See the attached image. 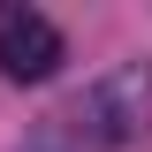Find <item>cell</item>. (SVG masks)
Returning a JSON list of instances; mask_svg holds the SVG:
<instances>
[{
    "label": "cell",
    "mask_w": 152,
    "mask_h": 152,
    "mask_svg": "<svg viewBox=\"0 0 152 152\" xmlns=\"http://www.w3.org/2000/svg\"><path fill=\"white\" fill-rule=\"evenodd\" d=\"M61 61H69V46H61V31L38 8H8L0 15V76L8 84H46Z\"/></svg>",
    "instance_id": "obj_2"
},
{
    "label": "cell",
    "mask_w": 152,
    "mask_h": 152,
    "mask_svg": "<svg viewBox=\"0 0 152 152\" xmlns=\"http://www.w3.org/2000/svg\"><path fill=\"white\" fill-rule=\"evenodd\" d=\"M145 114H152V61H114L99 84L38 114L15 152H114L145 129Z\"/></svg>",
    "instance_id": "obj_1"
}]
</instances>
